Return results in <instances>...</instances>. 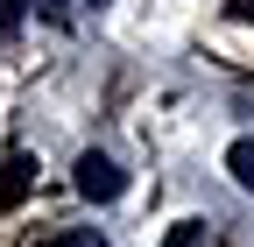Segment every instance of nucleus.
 <instances>
[{
  "instance_id": "obj_4",
  "label": "nucleus",
  "mask_w": 254,
  "mask_h": 247,
  "mask_svg": "<svg viewBox=\"0 0 254 247\" xmlns=\"http://www.w3.org/2000/svg\"><path fill=\"white\" fill-rule=\"evenodd\" d=\"M36 247H106V233H99V226H71V233H50V240H36Z\"/></svg>"
},
{
  "instance_id": "obj_2",
  "label": "nucleus",
  "mask_w": 254,
  "mask_h": 247,
  "mask_svg": "<svg viewBox=\"0 0 254 247\" xmlns=\"http://www.w3.org/2000/svg\"><path fill=\"white\" fill-rule=\"evenodd\" d=\"M226 170H233L240 191H254V141H233V148H226Z\"/></svg>"
},
{
  "instance_id": "obj_5",
  "label": "nucleus",
  "mask_w": 254,
  "mask_h": 247,
  "mask_svg": "<svg viewBox=\"0 0 254 247\" xmlns=\"http://www.w3.org/2000/svg\"><path fill=\"white\" fill-rule=\"evenodd\" d=\"M163 247H205V219H184V226H177Z\"/></svg>"
},
{
  "instance_id": "obj_6",
  "label": "nucleus",
  "mask_w": 254,
  "mask_h": 247,
  "mask_svg": "<svg viewBox=\"0 0 254 247\" xmlns=\"http://www.w3.org/2000/svg\"><path fill=\"white\" fill-rule=\"evenodd\" d=\"M21 7H28V0H0V21L14 28V21H21Z\"/></svg>"
},
{
  "instance_id": "obj_7",
  "label": "nucleus",
  "mask_w": 254,
  "mask_h": 247,
  "mask_svg": "<svg viewBox=\"0 0 254 247\" xmlns=\"http://www.w3.org/2000/svg\"><path fill=\"white\" fill-rule=\"evenodd\" d=\"M92 7H106V0H92Z\"/></svg>"
},
{
  "instance_id": "obj_1",
  "label": "nucleus",
  "mask_w": 254,
  "mask_h": 247,
  "mask_svg": "<svg viewBox=\"0 0 254 247\" xmlns=\"http://www.w3.org/2000/svg\"><path fill=\"white\" fill-rule=\"evenodd\" d=\"M71 184L92 198V205H113L120 191H127V177H120V163L113 156H99V148H85V156L71 163Z\"/></svg>"
},
{
  "instance_id": "obj_3",
  "label": "nucleus",
  "mask_w": 254,
  "mask_h": 247,
  "mask_svg": "<svg viewBox=\"0 0 254 247\" xmlns=\"http://www.w3.org/2000/svg\"><path fill=\"white\" fill-rule=\"evenodd\" d=\"M21 184H28V156L14 148V156H7V177H0V205H14V198H21Z\"/></svg>"
}]
</instances>
